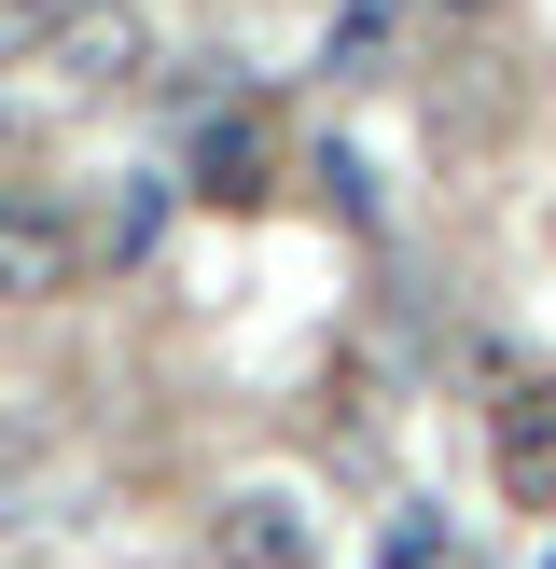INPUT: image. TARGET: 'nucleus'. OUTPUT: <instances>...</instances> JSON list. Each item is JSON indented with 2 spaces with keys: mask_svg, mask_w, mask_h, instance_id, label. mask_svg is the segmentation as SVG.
<instances>
[{
  "mask_svg": "<svg viewBox=\"0 0 556 569\" xmlns=\"http://www.w3.org/2000/svg\"><path fill=\"white\" fill-rule=\"evenodd\" d=\"M98 278V222L56 181H0V306H70Z\"/></svg>",
  "mask_w": 556,
  "mask_h": 569,
  "instance_id": "nucleus-1",
  "label": "nucleus"
},
{
  "mask_svg": "<svg viewBox=\"0 0 556 569\" xmlns=\"http://www.w3.org/2000/svg\"><path fill=\"white\" fill-rule=\"evenodd\" d=\"M28 70H56L70 98H111V83L153 70V14H139V0H70V28H56Z\"/></svg>",
  "mask_w": 556,
  "mask_h": 569,
  "instance_id": "nucleus-2",
  "label": "nucleus"
},
{
  "mask_svg": "<svg viewBox=\"0 0 556 569\" xmlns=\"http://www.w3.org/2000/svg\"><path fill=\"white\" fill-rule=\"evenodd\" d=\"M487 472L515 515H556V376H515L487 403Z\"/></svg>",
  "mask_w": 556,
  "mask_h": 569,
  "instance_id": "nucleus-3",
  "label": "nucleus"
},
{
  "mask_svg": "<svg viewBox=\"0 0 556 569\" xmlns=\"http://www.w3.org/2000/svg\"><path fill=\"white\" fill-rule=\"evenodd\" d=\"M209 569H320V528H306L292 487H237L209 515Z\"/></svg>",
  "mask_w": 556,
  "mask_h": 569,
  "instance_id": "nucleus-4",
  "label": "nucleus"
},
{
  "mask_svg": "<svg viewBox=\"0 0 556 569\" xmlns=\"http://www.w3.org/2000/svg\"><path fill=\"white\" fill-rule=\"evenodd\" d=\"M389 42H404V0H361V14H334V56H320V70L376 83V70H389Z\"/></svg>",
  "mask_w": 556,
  "mask_h": 569,
  "instance_id": "nucleus-5",
  "label": "nucleus"
},
{
  "mask_svg": "<svg viewBox=\"0 0 556 569\" xmlns=\"http://www.w3.org/2000/svg\"><path fill=\"white\" fill-rule=\"evenodd\" d=\"M195 167H209V194H250V181H265V139L222 126V139H195Z\"/></svg>",
  "mask_w": 556,
  "mask_h": 569,
  "instance_id": "nucleus-6",
  "label": "nucleus"
},
{
  "mask_svg": "<svg viewBox=\"0 0 556 569\" xmlns=\"http://www.w3.org/2000/svg\"><path fill=\"white\" fill-rule=\"evenodd\" d=\"M42 459V389H0V487Z\"/></svg>",
  "mask_w": 556,
  "mask_h": 569,
  "instance_id": "nucleus-7",
  "label": "nucleus"
},
{
  "mask_svg": "<svg viewBox=\"0 0 556 569\" xmlns=\"http://www.w3.org/2000/svg\"><path fill=\"white\" fill-rule=\"evenodd\" d=\"M56 28H70V0H0V70H14V56H42Z\"/></svg>",
  "mask_w": 556,
  "mask_h": 569,
  "instance_id": "nucleus-8",
  "label": "nucleus"
}]
</instances>
